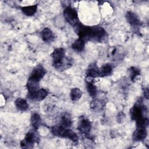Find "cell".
<instances>
[{
  "label": "cell",
  "instance_id": "cell-1",
  "mask_svg": "<svg viewBox=\"0 0 149 149\" xmlns=\"http://www.w3.org/2000/svg\"><path fill=\"white\" fill-rule=\"evenodd\" d=\"M145 112H147V109L143 105L141 99H139L130 111L132 119L136 121L143 117H144V115Z\"/></svg>",
  "mask_w": 149,
  "mask_h": 149
},
{
  "label": "cell",
  "instance_id": "cell-2",
  "mask_svg": "<svg viewBox=\"0 0 149 149\" xmlns=\"http://www.w3.org/2000/svg\"><path fill=\"white\" fill-rule=\"evenodd\" d=\"M65 56V51L63 48H57L55 49L51 54L54 66L57 69H61L63 68Z\"/></svg>",
  "mask_w": 149,
  "mask_h": 149
},
{
  "label": "cell",
  "instance_id": "cell-3",
  "mask_svg": "<svg viewBox=\"0 0 149 149\" xmlns=\"http://www.w3.org/2000/svg\"><path fill=\"white\" fill-rule=\"evenodd\" d=\"M63 16L67 22L73 27L80 23L76 10L70 6L65 8L63 10Z\"/></svg>",
  "mask_w": 149,
  "mask_h": 149
},
{
  "label": "cell",
  "instance_id": "cell-4",
  "mask_svg": "<svg viewBox=\"0 0 149 149\" xmlns=\"http://www.w3.org/2000/svg\"><path fill=\"white\" fill-rule=\"evenodd\" d=\"M107 37V32L104 29L100 26H91L89 41L102 42Z\"/></svg>",
  "mask_w": 149,
  "mask_h": 149
},
{
  "label": "cell",
  "instance_id": "cell-5",
  "mask_svg": "<svg viewBox=\"0 0 149 149\" xmlns=\"http://www.w3.org/2000/svg\"><path fill=\"white\" fill-rule=\"evenodd\" d=\"M37 136L35 131L30 130L26 134L24 139L21 141L20 146L22 148H31L34 143L37 142Z\"/></svg>",
  "mask_w": 149,
  "mask_h": 149
},
{
  "label": "cell",
  "instance_id": "cell-6",
  "mask_svg": "<svg viewBox=\"0 0 149 149\" xmlns=\"http://www.w3.org/2000/svg\"><path fill=\"white\" fill-rule=\"evenodd\" d=\"M46 73L45 69L41 65H37L31 73L29 79L39 82Z\"/></svg>",
  "mask_w": 149,
  "mask_h": 149
},
{
  "label": "cell",
  "instance_id": "cell-7",
  "mask_svg": "<svg viewBox=\"0 0 149 149\" xmlns=\"http://www.w3.org/2000/svg\"><path fill=\"white\" fill-rule=\"evenodd\" d=\"M91 129V123L88 119L83 118L79 121L78 125V129L81 133L87 135L90 132Z\"/></svg>",
  "mask_w": 149,
  "mask_h": 149
},
{
  "label": "cell",
  "instance_id": "cell-8",
  "mask_svg": "<svg viewBox=\"0 0 149 149\" xmlns=\"http://www.w3.org/2000/svg\"><path fill=\"white\" fill-rule=\"evenodd\" d=\"M48 95V91L44 88L39 89L38 91L34 93L28 94L27 96L29 98L33 100L41 101L44 100Z\"/></svg>",
  "mask_w": 149,
  "mask_h": 149
},
{
  "label": "cell",
  "instance_id": "cell-9",
  "mask_svg": "<svg viewBox=\"0 0 149 149\" xmlns=\"http://www.w3.org/2000/svg\"><path fill=\"white\" fill-rule=\"evenodd\" d=\"M146 128L137 127L133 134V139L135 141H140L144 140L147 137Z\"/></svg>",
  "mask_w": 149,
  "mask_h": 149
},
{
  "label": "cell",
  "instance_id": "cell-10",
  "mask_svg": "<svg viewBox=\"0 0 149 149\" xmlns=\"http://www.w3.org/2000/svg\"><path fill=\"white\" fill-rule=\"evenodd\" d=\"M126 18L127 22L133 27H137L140 25L141 22L139 17L136 15V13L129 11L126 14Z\"/></svg>",
  "mask_w": 149,
  "mask_h": 149
},
{
  "label": "cell",
  "instance_id": "cell-11",
  "mask_svg": "<svg viewBox=\"0 0 149 149\" xmlns=\"http://www.w3.org/2000/svg\"><path fill=\"white\" fill-rule=\"evenodd\" d=\"M87 76L88 77H96L100 76V69L95 63L90 64L86 71Z\"/></svg>",
  "mask_w": 149,
  "mask_h": 149
},
{
  "label": "cell",
  "instance_id": "cell-12",
  "mask_svg": "<svg viewBox=\"0 0 149 149\" xmlns=\"http://www.w3.org/2000/svg\"><path fill=\"white\" fill-rule=\"evenodd\" d=\"M41 38L45 42H52L54 39V35L52 30L48 27L44 28L41 33Z\"/></svg>",
  "mask_w": 149,
  "mask_h": 149
},
{
  "label": "cell",
  "instance_id": "cell-13",
  "mask_svg": "<svg viewBox=\"0 0 149 149\" xmlns=\"http://www.w3.org/2000/svg\"><path fill=\"white\" fill-rule=\"evenodd\" d=\"M112 66L109 63H106L102 65L100 69V76L101 77L109 76L112 74Z\"/></svg>",
  "mask_w": 149,
  "mask_h": 149
},
{
  "label": "cell",
  "instance_id": "cell-14",
  "mask_svg": "<svg viewBox=\"0 0 149 149\" xmlns=\"http://www.w3.org/2000/svg\"><path fill=\"white\" fill-rule=\"evenodd\" d=\"M85 46V41L81 39L78 38L75 40L72 44V49L75 51L76 52H81L84 50Z\"/></svg>",
  "mask_w": 149,
  "mask_h": 149
},
{
  "label": "cell",
  "instance_id": "cell-15",
  "mask_svg": "<svg viewBox=\"0 0 149 149\" xmlns=\"http://www.w3.org/2000/svg\"><path fill=\"white\" fill-rule=\"evenodd\" d=\"M26 86L28 90V94L34 93L40 89L38 82L29 79H28V81L27 83Z\"/></svg>",
  "mask_w": 149,
  "mask_h": 149
},
{
  "label": "cell",
  "instance_id": "cell-16",
  "mask_svg": "<svg viewBox=\"0 0 149 149\" xmlns=\"http://www.w3.org/2000/svg\"><path fill=\"white\" fill-rule=\"evenodd\" d=\"M22 12L26 16H31L34 15L37 10V5H33L23 6L21 8Z\"/></svg>",
  "mask_w": 149,
  "mask_h": 149
},
{
  "label": "cell",
  "instance_id": "cell-17",
  "mask_svg": "<svg viewBox=\"0 0 149 149\" xmlns=\"http://www.w3.org/2000/svg\"><path fill=\"white\" fill-rule=\"evenodd\" d=\"M60 125L65 127V128H69L72 126V120L70 115L68 113H64L61 119V123Z\"/></svg>",
  "mask_w": 149,
  "mask_h": 149
},
{
  "label": "cell",
  "instance_id": "cell-18",
  "mask_svg": "<svg viewBox=\"0 0 149 149\" xmlns=\"http://www.w3.org/2000/svg\"><path fill=\"white\" fill-rule=\"evenodd\" d=\"M62 137L68 139L74 142L77 141L78 140V136L77 134L74 132H73L72 130L69 129V128H66L65 129L63 134Z\"/></svg>",
  "mask_w": 149,
  "mask_h": 149
},
{
  "label": "cell",
  "instance_id": "cell-19",
  "mask_svg": "<svg viewBox=\"0 0 149 149\" xmlns=\"http://www.w3.org/2000/svg\"><path fill=\"white\" fill-rule=\"evenodd\" d=\"M16 107L21 111H25L28 109V104L27 101L23 98H19L16 100L15 102Z\"/></svg>",
  "mask_w": 149,
  "mask_h": 149
},
{
  "label": "cell",
  "instance_id": "cell-20",
  "mask_svg": "<svg viewBox=\"0 0 149 149\" xmlns=\"http://www.w3.org/2000/svg\"><path fill=\"white\" fill-rule=\"evenodd\" d=\"M104 107V102L102 100L99 99H94L91 102L90 107L94 111L98 112L102 109Z\"/></svg>",
  "mask_w": 149,
  "mask_h": 149
},
{
  "label": "cell",
  "instance_id": "cell-21",
  "mask_svg": "<svg viewBox=\"0 0 149 149\" xmlns=\"http://www.w3.org/2000/svg\"><path fill=\"white\" fill-rule=\"evenodd\" d=\"M31 123L35 130H37L41 123V119L40 116L37 113H34L31 117Z\"/></svg>",
  "mask_w": 149,
  "mask_h": 149
},
{
  "label": "cell",
  "instance_id": "cell-22",
  "mask_svg": "<svg viewBox=\"0 0 149 149\" xmlns=\"http://www.w3.org/2000/svg\"><path fill=\"white\" fill-rule=\"evenodd\" d=\"M130 77L131 80L135 82L139 80V77H140V70L134 66H132L130 68Z\"/></svg>",
  "mask_w": 149,
  "mask_h": 149
},
{
  "label": "cell",
  "instance_id": "cell-23",
  "mask_svg": "<svg viewBox=\"0 0 149 149\" xmlns=\"http://www.w3.org/2000/svg\"><path fill=\"white\" fill-rule=\"evenodd\" d=\"M66 129V128L62 126L61 125H55V126L52 127L51 132L54 136L62 137L63 134Z\"/></svg>",
  "mask_w": 149,
  "mask_h": 149
},
{
  "label": "cell",
  "instance_id": "cell-24",
  "mask_svg": "<svg viewBox=\"0 0 149 149\" xmlns=\"http://www.w3.org/2000/svg\"><path fill=\"white\" fill-rule=\"evenodd\" d=\"M70 96L72 101H76L81 97L82 92L79 88H73L70 90Z\"/></svg>",
  "mask_w": 149,
  "mask_h": 149
},
{
  "label": "cell",
  "instance_id": "cell-25",
  "mask_svg": "<svg viewBox=\"0 0 149 149\" xmlns=\"http://www.w3.org/2000/svg\"><path fill=\"white\" fill-rule=\"evenodd\" d=\"M86 88L87 92L91 97H94L96 95L97 93V87L92 81H88L86 82Z\"/></svg>",
  "mask_w": 149,
  "mask_h": 149
},
{
  "label": "cell",
  "instance_id": "cell-26",
  "mask_svg": "<svg viewBox=\"0 0 149 149\" xmlns=\"http://www.w3.org/2000/svg\"><path fill=\"white\" fill-rule=\"evenodd\" d=\"M148 125V120L146 117H143L136 120L137 127L146 128Z\"/></svg>",
  "mask_w": 149,
  "mask_h": 149
},
{
  "label": "cell",
  "instance_id": "cell-27",
  "mask_svg": "<svg viewBox=\"0 0 149 149\" xmlns=\"http://www.w3.org/2000/svg\"><path fill=\"white\" fill-rule=\"evenodd\" d=\"M144 97H145L146 99H148V88H146L144 89Z\"/></svg>",
  "mask_w": 149,
  "mask_h": 149
}]
</instances>
